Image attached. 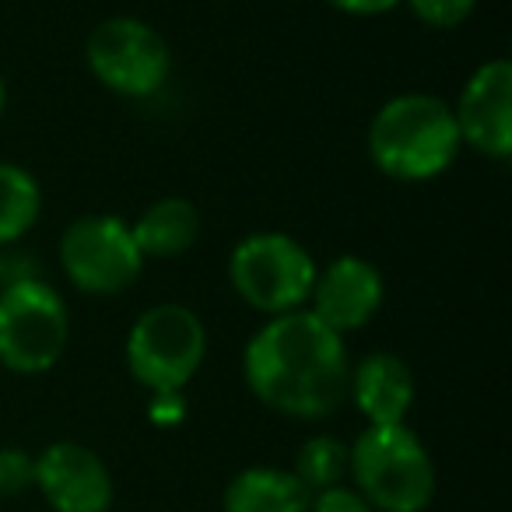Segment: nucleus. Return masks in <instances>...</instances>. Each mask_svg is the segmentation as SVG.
<instances>
[{
    "instance_id": "obj_1",
    "label": "nucleus",
    "mask_w": 512,
    "mask_h": 512,
    "mask_svg": "<svg viewBox=\"0 0 512 512\" xmlns=\"http://www.w3.org/2000/svg\"><path fill=\"white\" fill-rule=\"evenodd\" d=\"M253 397L299 421L330 418L348 397V344L309 309L271 316L242 351Z\"/></svg>"
},
{
    "instance_id": "obj_2",
    "label": "nucleus",
    "mask_w": 512,
    "mask_h": 512,
    "mask_svg": "<svg viewBox=\"0 0 512 512\" xmlns=\"http://www.w3.org/2000/svg\"><path fill=\"white\" fill-rule=\"evenodd\" d=\"M463 141L453 106L439 95L404 92L386 99L369 123V155L383 176L428 183L456 162Z\"/></svg>"
},
{
    "instance_id": "obj_3",
    "label": "nucleus",
    "mask_w": 512,
    "mask_h": 512,
    "mask_svg": "<svg viewBox=\"0 0 512 512\" xmlns=\"http://www.w3.org/2000/svg\"><path fill=\"white\" fill-rule=\"evenodd\" d=\"M358 495L376 512H421L435 498V463L407 425H369L348 449Z\"/></svg>"
},
{
    "instance_id": "obj_4",
    "label": "nucleus",
    "mask_w": 512,
    "mask_h": 512,
    "mask_svg": "<svg viewBox=\"0 0 512 512\" xmlns=\"http://www.w3.org/2000/svg\"><path fill=\"white\" fill-rule=\"evenodd\" d=\"M228 281L235 295L256 313H295L309 306L316 285V260L292 235L253 232L235 242L228 256Z\"/></svg>"
},
{
    "instance_id": "obj_5",
    "label": "nucleus",
    "mask_w": 512,
    "mask_h": 512,
    "mask_svg": "<svg viewBox=\"0 0 512 512\" xmlns=\"http://www.w3.org/2000/svg\"><path fill=\"white\" fill-rule=\"evenodd\" d=\"M71 316L43 278H15L0 288V365L18 376L50 372L64 358Z\"/></svg>"
},
{
    "instance_id": "obj_6",
    "label": "nucleus",
    "mask_w": 512,
    "mask_h": 512,
    "mask_svg": "<svg viewBox=\"0 0 512 512\" xmlns=\"http://www.w3.org/2000/svg\"><path fill=\"white\" fill-rule=\"evenodd\" d=\"M204 358V320L179 302H158L144 309L127 334V369L151 393H183Z\"/></svg>"
},
{
    "instance_id": "obj_7",
    "label": "nucleus",
    "mask_w": 512,
    "mask_h": 512,
    "mask_svg": "<svg viewBox=\"0 0 512 512\" xmlns=\"http://www.w3.org/2000/svg\"><path fill=\"white\" fill-rule=\"evenodd\" d=\"M85 60L95 81L123 99H148L172 74L165 36L134 15H113L95 25L85 43Z\"/></svg>"
},
{
    "instance_id": "obj_8",
    "label": "nucleus",
    "mask_w": 512,
    "mask_h": 512,
    "mask_svg": "<svg viewBox=\"0 0 512 512\" xmlns=\"http://www.w3.org/2000/svg\"><path fill=\"white\" fill-rule=\"evenodd\" d=\"M60 267L85 295H120L141 278L144 256L116 214H81L60 235Z\"/></svg>"
},
{
    "instance_id": "obj_9",
    "label": "nucleus",
    "mask_w": 512,
    "mask_h": 512,
    "mask_svg": "<svg viewBox=\"0 0 512 512\" xmlns=\"http://www.w3.org/2000/svg\"><path fill=\"white\" fill-rule=\"evenodd\" d=\"M460 141L491 162L512 155V64L495 57L481 64L463 85L453 106Z\"/></svg>"
},
{
    "instance_id": "obj_10",
    "label": "nucleus",
    "mask_w": 512,
    "mask_h": 512,
    "mask_svg": "<svg viewBox=\"0 0 512 512\" xmlns=\"http://www.w3.org/2000/svg\"><path fill=\"white\" fill-rule=\"evenodd\" d=\"M386 285L383 274L365 256H337L323 271H316V285L309 295V313L327 323L334 334L362 330L383 309Z\"/></svg>"
},
{
    "instance_id": "obj_11",
    "label": "nucleus",
    "mask_w": 512,
    "mask_h": 512,
    "mask_svg": "<svg viewBox=\"0 0 512 512\" xmlns=\"http://www.w3.org/2000/svg\"><path fill=\"white\" fill-rule=\"evenodd\" d=\"M36 488L53 512H109L113 474L81 442H53L36 456Z\"/></svg>"
},
{
    "instance_id": "obj_12",
    "label": "nucleus",
    "mask_w": 512,
    "mask_h": 512,
    "mask_svg": "<svg viewBox=\"0 0 512 512\" xmlns=\"http://www.w3.org/2000/svg\"><path fill=\"white\" fill-rule=\"evenodd\" d=\"M348 397L365 414L369 425H404L414 404V376L400 355L372 351L351 369Z\"/></svg>"
},
{
    "instance_id": "obj_13",
    "label": "nucleus",
    "mask_w": 512,
    "mask_h": 512,
    "mask_svg": "<svg viewBox=\"0 0 512 512\" xmlns=\"http://www.w3.org/2000/svg\"><path fill=\"white\" fill-rule=\"evenodd\" d=\"M130 235L144 260H172L200 239V211L186 197H162L144 207L141 218L130 225Z\"/></svg>"
},
{
    "instance_id": "obj_14",
    "label": "nucleus",
    "mask_w": 512,
    "mask_h": 512,
    "mask_svg": "<svg viewBox=\"0 0 512 512\" xmlns=\"http://www.w3.org/2000/svg\"><path fill=\"white\" fill-rule=\"evenodd\" d=\"M225 512H309L313 495L295 474L278 467H246L225 488Z\"/></svg>"
},
{
    "instance_id": "obj_15",
    "label": "nucleus",
    "mask_w": 512,
    "mask_h": 512,
    "mask_svg": "<svg viewBox=\"0 0 512 512\" xmlns=\"http://www.w3.org/2000/svg\"><path fill=\"white\" fill-rule=\"evenodd\" d=\"M43 214V190L29 169L0 162V246H11L36 228Z\"/></svg>"
},
{
    "instance_id": "obj_16",
    "label": "nucleus",
    "mask_w": 512,
    "mask_h": 512,
    "mask_svg": "<svg viewBox=\"0 0 512 512\" xmlns=\"http://www.w3.org/2000/svg\"><path fill=\"white\" fill-rule=\"evenodd\" d=\"M295 477L309 488V495L316 491L337 488L348 474V446L334 435H313L306 446L295 456Z\"/></svg>"
},
{
    "instance_id": "obj_17",
    "label": "nucleus",
    "mask_w": 512,
    "mask_h": 512,
    "mask_svg": "<svg viewBox=\"0 0 512 512\" xmlns=\"http://www.w3.org/2000/svg\"><path fill=\"white\" fill-rule=\"evenodd\" d=\"M36 484V456L18 446H0V498H15Z\"/></svg>"
},
{
    "instance_id": "obj_18",
    "label": "nucleus",
    "mask_w": 512,
    "mask_h": 512,
    "mask_svg": "<svg viewBox=\"0 0 512 512\" xmlns=\"http://www.w3.org/2000/svg\"><path fill=\"white\" fill-rule=\"evenodd\" d=\"M404 4L428 29H456L477 8V0H404Z\"/></svg>"
},
{
    "instance_id": "obj_19",
    "label": "nucleus",
    "mask_w": 512,
    "mask_h": 512,
    "mask_svg": "<svg viewBox=\"0 0 512 512\" xmlns=\"http://www.w3.org/2000/svg\"><path fill=\"white\" fill-rule=\"evenodd\" d=\"M309 512H376L355 488H327L313 495V509Z\"/></svg>"
},
{
    "instance_id": "obj_20",
    "label": "nucleus",
    "mask_w": 512,
    "mask_h": 512,
    "mask_svg": "<svg viewBox=\"0 0 512 512\" xmlns=\"http://www.w3.org/2000/svg\"><path fill=\"white\" fill-rule=\"evenodd\" d=\"M327 4L341 11V15H351V18H376V15L393 11L400 0H327Z\"/></svg>"
},
{
    "instance_id": "obj_21",
    "label": "nucleus",
    "mask_w": 512,
    "mask_h": 512,
    "mask_svg": "<svg viewBox=\"0 0 512 512\" xmlns=\"http://www.w3.org/2000/svg\"><path fill=\"white\" fill-rule=\"evenodd\" d=\"M151 418H155L158 425H176V421L183 418V397H179V393H155Z\"/></svg>"
},
{
    "instance_id": "obj_22",
    "label": "nucleus",
    "mask_w": 512,
    "mask_h": 512,
    "mask_svg": "<svg viewBox=\"0 0 512 512\" xmlns=\"http://www.w3.org/2000/svg\"><path fill=\"white\" fill-rule=\"evenodd\" d=\"M4 106H8V85L0 78V116H4Z\"/></svg>"
}]
</instances>
